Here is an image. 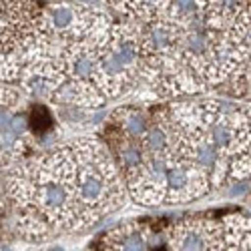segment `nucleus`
I'll return each mask as SVG.
<instances>
[{
    "label": "nucleus",
    "instance_id": "423d86ee",
    "mask_svg": "<svg viewBox=\"0 0 251 251\" xmlns=\"http://www.w3.org/2000/svg\"><path fill=\"white\" fill-rule=\"evenodd\" d=\"M121 125H123V131L125 135H127L129 139H141L145 135V131H147V119H145L143 113L131 109V111H125L123 113V119H121Z\"/></svg>",
    "mask_w": 251,
    "mask_h": 251
},
{
    "label": "nucleus",
    "instance_id": "f03ea898",
    "mask_svg": "<svg viewBox=\"0 0 251 251\" xmlns=\"http://www.w3.org/2000/svg\"><path fill=\"white\" fill-rule=\"evenodd\" d=\"M175 249H225L223 225L211 219L181 221L171 233Z\"/></svg>",
    "mask_w": 251,
    "mask_h": 251
},
{
    "label": "nucleus",
    "instance_id": "6e6552de",
    "mask_svg": "<svg viewBox=\"0 0 251 251\" xmlns=\"http://www.w3.org/2000/svg\"><path fill=\"white\" fill-rule=\"evenodd\" d=\"M87 2H89V4H93V2H97V0H87Z\"/></svg>",
    "mask_w": 251,
    "mask_h": 251
},
{
    "label": "nucleus",
    "instance_id": "f257e3e1",
    "mask_svg": "<svg viewBox=\"0 0 251 251\" xmlns=\"http://www.w3.org/2000/svg\"><path fill=\"white\" fill-rule=\"evenodd\" d=\"M40 8L28 0H0V54L23 62V50L34 38Z\"/></svg>",
    "mask_w": 251,
    "mask_h": 251
},
{
    "label": "nucleus",
    "instance_id": "39448f33",
    "mask_svg": "<svg viewBox=\"0 0 251 251\" xmlns=\"http://www.w3.org/2000/svg\"><path fill=\"white\" fill-rule=\"evenodd\" d=\"M147 239L139 225H123L111 233V247L113 249H145Z\"/></svg>",
    "mask_w": 251,
    "mask_h": 251
},
{
    "label": "nucleus",
    "instance_id": "7ed1b4c3",
    "mask_svg": "<svg viewBox=\"0 0 251 251\" xmlns=\"http://www.w3.org/2000/svg\"><path fill=\"white\" fill-rule=\"evenodd\" d=\"M245 8V0H207V25L215 30H229Z\"/></svg>",
    "mask_w": 251,
    "mask_h": 251
},
{
    "label": "nucleus",
    "instance_id": "0eeeda50",
    "mask_svg": "<svg viewBox=\"0 0 251 251\" xmlns=\"http://www.w3.org/2000/svg\"><path fill=\"white\" fill-rule=\"evenodd\" d=\"M233 78H235V93L251 100V56L241 67V71L233 75Z\"/></svg>",
    "mask_w": 251,
    "mask_h": 251
},
{
    "label": "nucleus",
    "instance_id": "20e7f679",
    "mask_svg": "<svg viewBox=\"0 0 251 251\" xmlns=\"http://www.w3.org/2000/svg\"><path fill=\"white\" fill-rule=\"evenodd\" d=\"M121 12H125L131 20H153L161 18L165 0H111Z\"/></svg>",
    "mask_w": 251,
    "mask_h": 251
}]
</instances>
